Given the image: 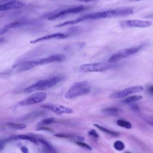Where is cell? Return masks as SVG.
Here are the masks:
<instances>
[{
  "label": "cell",
  "instance_id": "6da1fadb",
  "mask_svg": "<svg viewBox=\"0 0 153 153\" xmlns=\"http://www.w3.org/2000/svg\"><path fill=\"white\" fill-rule=\"evenodd\" d=\"M133 13V8L131 7L109 10L100 11V12H94L92 13L84 14L74 20H68V21L64 22L63 23H59L55 26V27H60L66 26L68 25H72L83 21H86V20L112 18V17H121V16H127Z\"/></svg>",
  "mask_w": 153,
  "mask_h": 153
},
{
  "label": "cell",
  "instance_id": "7a4b0ae2",
  "mask_svg": "<svg viewBox=\"0 0 153 153\" xmlns=\"http://www.w3.org/2000/svg\"><path fill=\"white\" fill-rule=\"evenodd\" d=\"M65 59L66 57L64 54H53L46 57L41 58L36 60L20 62L14 65L11 69H10V70H7L6 72L7 75L9 76L13 73H20L22 72H25L34 68L35 67L38 66L46 65L53 62H63Z\"/></svg>",
  "mask_w": 153,
  "mask_h": 153
},
{
  "label": "cell",
  "instance_id": "3957f363",
  "mask_svg": "<svg viewBox=\"0 0 153 153\" xmlns=\"http://www.w3.org/2000/svg\"><path fill=\"white\" fill-rule=\"evenodd\" d=\"M64 76L62 75H55L46 79H41L36 82L27 87L24 89V92L26 93H32L34 91H42L49 89L57 84L63 80Z\"/></svg>",
  "mask_w": 153,
  "mask_h": 153
},
{
  "label": "cell",
  "instance_id": "277c9868",
  "mask_svg": "<svg viewBox=\"0 0 153 153\" xmlns=\"http://www.w3.org/2000/svg\"><path fill=\"white\" fill-rule=\"evenodd\" d=\"M91 87L87 81H81L75 82L65 93V97L68 99H71L80 96L85 95L90 93Z\"/></svg>",
  "mask_w": 153,
  "mask_h": 153
},
{
  "label": "cell",
  "instance_id": "5b68a950",
  "mask_svg": "<svg viewBox=\"0 0 153 153\" xmlns=\"http://www.w3.org/2000/svg\"><path fill=\"white\" fill-rule=\"evenodd\" d=\"M88 8V7L84 6V5H78V6H73L65 8H61L54 11L51 13L47 14L45 17L49 20H53L56 19H58L59 18L66 16L69 14H76L83 11H85Z\"/></svg>",
  "mask_w": 153,
  "mask_h": 153
},
{
  "label": "cell",
  "instance_id": "8992f818",
  "mask_svg": "<svg viewBox=\"0 0 153 153\" xmlns=\"http://www.w3.org/2000/svg\"><path fill=\"white\" fill-rule=\"evenodd\" d=\"M115 63H111L108 62H99L94 63H85L81 65L79 68V71L81 72H103L115 67Z\"/></svg>",
  "mask_w": 153,
  "mask_h": 153
},
{
  "label": "cell",
  "instance_id": "52a82bcc",
  "mask_svg": "<svg viewBox=\"0 0 153 153\" xmlns=\"http://www.w3.org/2000/svg\"><path fill=\"white\" fill-rule=\"evenodd\" d=\"M143 47V45H140L137 47L128 48L126 49H123L120 50L114 54H112L108 60V63H115L117 62L123 60L128 56L133 55L139 51Z\"/></svg>",
  "mask_w": 153,
  "mask_h": 153
},
{
  "label": "cell",
  "instance_id": "ba28073f",
  "mask_svg": "<svg viewBox=\"0 0 153 153\" xmlns=\"http://www.w3.org/2000/svg\"><path fill=\"white\" fill-rule=\"evenodd\" d=\"M47 97V94L42 91H38L33 93L32 94L26 98L20 101L16 106H24L27 105H31L33 104H36L43 102L45 100Z\"/></svg>",
  "mask_w": 153,
  "mask_h": 153
},
{
  "label": "cell",
  "instance_id": "9c48e42d",
  "mask_svg": "<svg viewBox=\"0 0 153 153\" xmlns=\"http://www.w3.org/2000/svg\"><path fill=\"white\" fill-rule=\"evenodd\" d=\"M152 22L151 21L141 20L138 19L133 20H126L121 21L120 25L123 27H148L152 25Z\"/></svg>",
  "mask_w": 153,
  "mask_h": 153
},
{
  "label": "cell",
  "instance_id": "30bf717a",
  "mask_svg": "<svg viewBox=\"0 0 153 153\" xmlns=\"http://www.w3.org/2000/svg\"><path fill=\"white\" fill-rule=\"evenodd\" d=\"M143 90V87L142 86L135 85V86L127 87V88H126L123 90H121V91L114 92L110 95V97L112 98H114V99L123 98V97H125L130 94L140 92Z\"/></svg>",
  "mask_w": 153,
  "mask_h": 153
},
{
  "label": "cell",
  "instance_id": "8fae6325",
  "mask_svg": "<svg viewBox=\"0 0 153 153\" xmlns=\"http://www.w3.org/2000/svg\"><path fill=\"white\" fill-rule=\"evenodd\" d=\"M41 107L44 109L50 110L58 115H61L62 114L73 113V110L70 108H68L63 105H56V104L50 103L43 104L41 105Z\"/></svg>",
  "mask_w": 153,
  "mask_h": 153
},
{
  "label": "cell",
  "instance_id": "7c38bea8",
  "mask_svg": "<svg viewBox=\"0 0 153 153\" xmlns=\"http://www.w3.org/2000/svg\"><path fill=\"white\" fill-rule=\"evenodd\" d=\"M35 23L36 22L35 20L26 19H20L18 20L8 23V25H5L4 27L8 30L9 29H16L20 27H23V26H31L32 25H34Z\"/></svg>",
  "mask_w": 153,
  "mask_h": 153
},
{
  "label": "cell",
  "instance_id": "4fadbf2b",
  "mask_svg": "<svg viewBox=\"0 0 153 153\" xmlns=\"http://www.w3.org/2000/svg\"><path fill=\"white\" fill-rule=\"evenodd\" d=\"M69 36V34H66L65 33H55L53 34H50V35H45L39 38H38L34 40L30 41L31 44H36L39 42L42 41H48L50 39H65Z\"/></svg>",
  "mask_w": 153,
  "mask_h": 153
},
{
  "label": "cell",
  "instance_id": "5bb4252c",
  "mask_svg": "<svg viewBox=\"0 0 153 153\" xmlns=\"http://www.w3.org/2000/svg\"><path fill=\"white\" fill-rule=\"evenodd\" d=\"M11 140H26L30 141L31 142L33 143H38V140L33 137H32L30 136L27 135V134H18V135H13L9 137Z\"/></svg>",
  "mask_w": 153,
  "mask_h": 153
},
{
  "label": "cell",
  "instance_id": "9a60e30c",
  "mask_svg": "<svg viewBox=\"0 0 153 153\" xmlns=\"http://www.w3.org/2000/svg\"><path fill=\"white\" fill-rule=\"evenodd\" d=\"M94 126L95 127H96L97 128H98L101 131L104 132L105 133L108 134L109 135H111V136H117L119 135V133L118 132L111 130L110 129H108V128H107L106 127H103V126H100L99 124H94Z\"/></svg>",
  "mask_w": 153,
  "mask_h": 153
},
{
  "label": "cell",
  "instance_id": "2e32d148",
  "mask_svg": "<svg viewBox=\"0 0 153 153\" xmlns=\"http://www.w3.org/2000/svg\"><path fill=\"white\" fill-rule=\"evenodd\" d=\"M6 126L10 128L14 129V130H22L25 128L27 126L26 124H21V123H17L14 122H8L6 123Z\"/></svg>",
  "mask_w": 153,
  "mask_h": 153
},
{
  "label": "cell",
  "instance_id": "e0dca14e",
  "mask_svg": "<svg viewBox=\"0 0 153 153\" xmlns=\"http://www.w3.org/2000/svg\"><path fill=\"white\" fill-rule=\"evenodd\" d=\"M142 99V96L139 95H133V96H130L128 97H127L123 100V102L126 104H130L132 103H134L136 101H138L140 99Z\"/></svg>",
  "mask_w": 153,
  "mask_h": 153
},
{
  "label": "cell",
  "instance_id": "ac0fdd59",
  "mask_svg": "<svg viewBox=\"0 0 153 153\" xmlns=\"http://www.w3.org/2000/svg\"><path fill=\"white\" fill-rule=\"evenodd\" d=\"M102 112L106 115H115L118 114L119 110L118 108H115V107H108V108H106L102 109Z\"/></svg>",
  "mask_w": 153,
  "mask_h": 153
},
{
  "label": "cell",
  "instance_id": "d6986e66",
  "mask_svg": "<svg viewBox=\"0 0 153 153\" xmlns=\"http://www.w3.org/2000/svg\"><path fill=\"white\" fill-rule=\"evenodd\" d=\"M117 124L121 127L125 128L126 129H130L131 128V124L128 121H126L124 120L123 119H119L116 122Z\"/></svg>",
  "mask_w": 153,
  "mask_h": 153
},
{
  "label": "cell",
  "instance_id": "ffe728a7",
  "mask_svg": "<svg viewBox=\"0 0 153 153\" xmlns=\"http://www.w3.org/2000/svg\"><path fill=\"white\" fill-rule=\"evenodd\" d=\"M55 121V119L53 117H50V118H47L44 120H42L38 123V126H42L45 125H50L52 123H53Z\"/></svg>",
  "mask_w": 153,
  "mask_h": 153
},
{
  "label": "cell",
  "instance_id": "44dd1931",
  "mask_svg": "<svg viewBox=\"0 0 153 153\" xmlns=\"http://www.w3.org/2000/svg\"><path fill=\"white\" fill-rule=\"evenodd\" d=\"M114 148L115 150L118 151H121L125 148V145L123 142L121 140H116L114 143Z\"/></svg>",
  "mask_w": 153,
  "mask_h": 153
},
{
  "label": "cell",
  "instance_id": "7402d4cb",
  "mask_svg": "<svg viewBox=\"0 0 153 153\" xmlns=\"http://www.w3.org/2000/svg\"><path fill=\"white\" fill-rule=\"evenodd\" d=\"M76 145H79L81 147L85 148L88 150H90V151L91 150V147L89 145H88L87 143H86L85 142H83L82 141H76Z\"/></svg>",
  "mask_w": 153,
  "mask_h": 153
},
{
  "label": "cell",
  "instance_id": "603a6c76",
  "mask_svg": "<svg viewBox=\"0 0 153 153\" xmlns=\"http://www.w3.org/2000/svg\"><path fill=\"white\" fill-rule=\"evenodd\" d=\"M38 142H40L41 143H42V145H44L45 147H47L48 149L50 150H52V148L51 146V145L47 142L45 141V140H44L43 139H38Z\"/></svg>",
  "mask_w": 153,
  "mask_h": 153
},
{
  "label": "cell",
  "instance_id": "cb8c5ba5",
  "mask_svg": "<svg viewBox=\"0 0 153 153\" xmlns=\"http://www.w3.org/2000/svg\"><path fill=\"white\" fill-rule=\"evenodd\" d=\"M88 134H89L90 136H91V137H94V138H96V139H97V138H99V136L98 133H97V131H96L95 130H94V129L90 130L88 131Z\"/></svg>",
  "mask_w": 153,
  "mask_h": 153
},
{
  "label": "cell",
  "instance_id": "d4e9b609",
  "mask_svg": "<svg viewBox=\"0 0 153 153\" xmlns=\"http://www.w3.org/2000/svg\"><path fill=\"white\" fill-rule=\"evenodd\" d=\"M55 136L58 137H62V138H69V137H71L72 136L69 135V134H62V133H59V134H54Z\"/></svg>",
  "mask_w": 153,
  "mask_h": 153
},
{
  "label": "cell",
  "instance_id": "484cf974",
  "mask_svg": "<svg viewBox=\"0 0 153 153\" xmlns=\"http://www.w3.org/2000/svg\"><path fill=\"white\" fill-rule=\"evenodd\" d=\"M147 91L150 95L153 96V85H149L147 87Z\"/></svg>",
  "mask_w": 153,
  "mask_h": 153
},
{
  "label": "cell",
  "instance_id": "4316f807",
  "mask_svg": "<svg viewBox=\"0 0 153 153\" xmlns=\"http://www.w3.org/2000/svg\"><path fill=\"white\" fill-rule=\"evenodd\" d=\"M21 151L23 153H29V150H28L26 146H23L21 148Z\"/></svg>",
  "mask_w": 153,
  "mask_h": 153
},
{
  "label": "cell",
  "instance_id": "83f0119b",
  "mask_svg": "<svg viewBox=\"0 0 153 153\" xmlns=\"http://www.w3.org/2000/svg\"><path fill=\"white\" fill-rule=\"evenodd\" d=\"M38 130H45V131H52V130L50 128L44 127H41L37 129Z\"/></svg>",
  "mask_w": 153,
  "mask_h": 153
},
{
  "label": "cell",
  "instance_id": "f1b7e54d",
  "mask_svg": "<svg viewBox=\"0 0 153 153\" xmlns=\"http://www.w3.org/2000/svg\"><path fill=\"white\" fill-rule=\"evenodd\" d=\"M79 2H94L99 0H75Z\"/></svg>",
  "mask_w": 153,
  "mask_h": 153
},
{
  "label": "cell",
  "instance_id": "f546056e",
  "mask_svg": "<svg viewBox=\"0 0 153 153\" xmlns=\"http://www.w3.org/2000/svg\"><path fill=\"white\" fill-rule=\"evenodd\" d=\"M7 31H8V30H7V29H5V28L4 27L3 28H2V29H0V35L4 34V33H6Z\"/></svg>",
  "mask_w": 153,
  "mask_h": 153
},
{
  "label": "cell",
  "instance_id": "4dcf8cb0",
  "mask_svg": "<svg viewBox=\"0 0 153 153\" xmlns=\"http://www.w3.org/2000/svg\"><path fill=\"white\" fill-rule=\"evenodd\" d=\"M131 109L134 111H138L139 110V107L136 105H133L131 106Z\"/></svg>",
  "mask_w": 153,
  "mask_h": 153
},
{
  "label": "cell",
  "instance_id": "1f68e13d",
  "mask_svg": "<svg viewBox=\"0 0 153 153\" xmlns=\"http://www.w3.org/2000/svg\"><path fill=\"white\" fill-rule=\"evenodd\" d=\"M4 41H5V38L3 37H1L0 38V44H2Z\"/></svg>",
  "mask_w": 153,
  "mask_h": 153
},
{
  "label": "cell",
  "instance_id": "d6a6232c",
  "mask_svg": "<svg viewBox=\"0 0 153 153\" xmlns=\"http://www.w3.org/2000/svg\"><path fill=\"white\" fill-rule=\"evenodd\" d=\"M11 1H16V0H0V2H6Z\"/></svg>",
  "mask_w": 153,
  "mask_h": 153
},
{
  "label": "cell",
  "instance_id": "836d02e7",
  "mask_svg": "<svg viewBox=\"0 0 153 153\" xmlns=\"http://www.w3.org/2000/svg\"><path fill=\"white\" fill-rule=\"evenodd\" d=\"M131 1H142V0H130Z\"/></svg>",
  "mask_w": 153,
  "mask_h": 153
},
{
  "label": "cell",
  "instance_id": "e575fe53",
  "mask_svg": "<svg viewBox=\"0 0 153 153\" xmlns=\"http://www.w3.org/2000/svg\"><path fill=\"white\" fill-rule=\"evenodd\" d=\"M124 153H131V152H124Z\"/></svg>",
  "mask_w": 153,
  "mask_h": 153
},
{
  "label": "cell",
  "instance_id": "d590c367",
  "mask_svg": "<svg viewBox=\"0 0 153 153\" xmlns=\"http://www.w3.org/2000/svg\"><path fill=\"white\" fill-rule=\"evenodd\" d=\"M0 147H1V142H0Z\"/></svg>",
  "mask_w": 153,
  "mask_h": 153
}]
</instances>
